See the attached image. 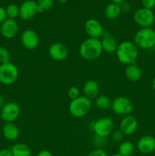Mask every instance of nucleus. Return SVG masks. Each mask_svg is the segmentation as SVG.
Wrapping results in <instances>:
<instances>
[{
	"label": "nucleus",
	"mask_w": 155,
	"mask_h": 156,
	"mask_svg": "<svg viewBox=\"0 0 155 156\" xmlns=\"http://www.w3.org/2000/svg\"><path fill=\"white\" fill-rule=\"evenodd\" d=\"M118 60L126 66L135 64L138 56V48L135 43L125 41L119 44L115 51Z\"/></svg>",
	"instance_id": "obj_1"
},
{
	"label": "nucleus",
	"mask_w": 155,
	"mask_h": 156,
	"mask_svg": "<svg viewBox=\"0 0 155 156\" xmlns=\"http://www.w3.org/2000/svg\"><path fill=\"white\" fill-rule=\"evenodd\" d=\"M101 41L98 38L88 37L81 43L79 47V53L84 59L95 60L103 53Z\"/></svg>",
	"instance_id": "obj_2"
},
{
	"label": "nucleus",
	"mask_w": 155,
	"mask_h": 156,
	"mask_svg": "<svg viewBox=\"0 0 155 156\" xmlns=\"http://www.w3.org/2000/svg\"><path fill=\"white\" fill-rule=\"evenodd\" d=\"M134 43L138 48L147 50L155 45V30L152 27L141 28L135 33Z\"/></svg>",
	"instance_id": "obj_3"
},
{
	"label": "nucleus",
	"mask_w": 155,
	"mask_h": 156,
	"mask_svg": "<svg viewBox=\"0 0 155 156\" xmlns=\"http://www.w3.org/2000/svg\"><path fill=\"white\" fill-rule=\"evenodd\" d=\"M91 108V101L84 96L71 100L68 106V111L71 116L76 118H81L89 113Z\"/></svg>",
	"instance_id": "obj_4"
},
{
	"label": "nucleus",
	"mask_w": 155,
	"mask_h": 156,
	"mask_svg": "<svg viewBox=\"0 0 155 156\" xmlns=\"http://www.w3.org/2000/svg\"><path fill=\"white\" fill-rule=\"evenodd\" d=\"M18 68L13 62L0 64V84L5 85H12L18 80Z\"/></svg>",
	"instance_id": "obj_5"
},
{
	"label": "nucleus",
	"mask_w": 155,
	"mask_h": 156,
	"mask_svg": "<svg viewBox=\"0 0 155 156\" xmlns=\"http://www.w3.org/2000/svg\"><path fill=\"white\" fill-rule=\"evenodd\" d=\"M92 129L95 136L106 139L113 133L114 123L109 117H102L94 122Z\"/></svg>",
	"instance_id": "obj_6"
},
{
	"label": "nucleus",
	"mask_w": 155,
	"mask_h": 156,
	"mask_svg": "<svg viewBox=\"0 0 155 156\" xmlns=\"http://www.w3.org/2000/svg\"><path fill=\"white\" fill-rule=\"evenodd\" d=\"M133 18L137 25L141 27V28L151 27L155 21V15L153 11L144 8H141L135 11Z\"/></svg>",
	"instance_id": "obj_7"
},
{
	"label": "nucleus",
	"mask_w": 155,
	"mask_h": 156,
	"mask_svg": "<svg viewBox=\"0 0 155 156\" xmlns=\"http://www.w3.org/2000/svg\"><path fill=\"white\" fill-rule=\"evenodd\" d=\"M111 108L118 115H129L133 111L134 105L132 101L126 97H116L111 103Z\"/></svg>",
	"instance_id": "obj_8"
},
{
	"label": "nucleus",
	"mask_w": 155,
	"mask_h": 156,
	"mask_svg": "<svg viewBox=\"0 0 155 156\" xmlns=\"http://www.w3.org/2000/svg\"><path fill=\"white\" fill-rule=\"evenodd\" d=\"M21 109L19 105L13 101L5 104L1 109L0 115L5 123H14L19 117Z\"/></svg>",
	"instance_id": "obj_9"
},
{
	"label": "nucleus",
	"mask_w": 155,
	"mask_h": 156,
	"mask_svg": "<svg viewBox=\"0 0 155 156\" xmlns=\"http://www.w3.org/2000/svg\"><path fill=\"white\" fill-rule=\"evenodd\" d=\"M38 13L36 2L33 0H25L19 6L20 18L25 21L33 19Z\"/></svg>",
	"instance_id": "obj_10"
},
{
	"label": "nucleus",
	"mask_w": 155,
	"mask_h": 156,
	"mask_svg": "<svg viewBox=\"0 0 155 156\" xmlns=\"http://www.w3.org/2000/svg\"><path fill=\"white\" fill-rule=\"evenodd\" d=\"M39 41L37 33L32 29H26L21 34V42L27 50H35L39 44Z\"/></svg>",
	"instance_id": "obj_11"
},
{
	"label": "nucleus",
	"mask_w": 155,
	"mask_h": 156,
	"mask_svg": "<svg viewBox=\"0 0 155 156\" xmlns=\"http://www.w3.org/2000/svg\"><path fill=\"white\" fill-rule=\"evenodd\" d=\"M19 26L15 19L7 18L5 21L1 24L0 33L2 36L5 39H12L18 33Z\"/></svg>",
	"instance_id": "obj_12"
},
{
	"label": "nucleus",
	"mask_w": 155,
	"mask_h": 156,
	"mask_svg": "<svg viewBox=\"0 0 155 156\" xmlns=\"http://www.w3.org/2000/svg\"><path fill=\"white\" fill-rule=\"evenodd\" d=\"M49 55L55 61H63L68 55V50L62 43H54L49 47Z\"/></svg>",
	"instance_id": "obj_13"
},
{
	"label": "nucleus",
	"mask_w": 155,
	"mask_h": 156,
	"mask_svg": "<svg viewBox=\"0 0 155 156\" xmlns=\"http://www.w3.org/2000/svg\"><path fill=\"white\" fill-rule=\"evenodd\" d=\"M84 30L89 37L100 38L103 36V28L101 23L95 18H90L85 22Z\"/></svg>",
	"instance_id": "obj_14"
},
{
	"label": "nucleus",
	"mask_w": 155,
	"mask_h": 156,
	"mask_svg": "<svg viewBox=\"0 0 155 156\" xmlns=\"http://www.w3.org/2000/svg\"><path fill=\"white\" fill-rule=\"evenodd\" d=\"M138 122L136 117L132 115L125 116L119 124V129L125 136H130L137 130Z\"/></svg>",
	"instance_id": "obj_15"
},
{
	"label": "nucleus",
	"mask_w": 155,
	"mask_h": 156,
	"mask_svg": "<svg viewBox=\"0 0 155 156\" xmlns=\"http://www.w3.org/2000/svg\"><path fill=\"white\" fill-rule=\"evenodd\" d=\"M137 149L141 153L147 155L155 150V137L150 135L141 136L137 142Z\"/></svg>",
	"instance_id": "obj_16"
},
{
	"label": "nucleus",
	"mask_w": 155,
	"mask_h": 156,
	"mask_svg": "<svg viewBox=\"0 0 155 156\" xmlns=\"http://www.w3.org/2000/svg\"><path fill=\"white\" fill-rule=\"evenodd\" d=\"M2 132L3 136L9 141H15L20 136L19 129L14 123H5Z\"/></svg>",
	"instance_id": "obj_17"
},
{
	"label": "nucleus",
	"mask_w": 155,
	"mask_h": 156,
	"mask_svg": "<svg viewBox=\"0 0 155 156\" xmlns=\"http://www.w3.org/2000/svg\"><path fill=\"white\" fill-rule=\"evenodd\" d=\"M84 94L90 100L95 99L98 96L100 91V87L96 81L91 79L87 81L83 86Z\"/></svg>",
	"instance_id": "obj_18"
},
{
	"label": "nucleus",
	"mask_w": 155,
	"mask_h": 156,
	"mask_svg": "<svg viewBox=\"0 0 155 156\" xmlns=\"http://www.w3.org/2000/svg\"><path fill=\"white\" fill-rule=\"evenodd\" d=\"M126 78L131 82H138L142 77V71L136 64H131L126 66L125 69Z\"/></svg>",
	"instance_id": "obj_19"
},
{
	"label": "nucleus",
	"mask_w": 155,
	"mask_h": 156,
	"mask_svg": "<svg viewBox=\"0 0 155 156\" xmlns=\"http://www.w3.org/2000/svg\"><path fill=\"white\" fill-rule=\"evenodd\" d=\"M102 48L103 51L106 53H112L116 51L119 44L116 40L114 39L110 35L103 34V39L101 41Z\"/></svg>",
	"instance_id": "obj_20"
},
{
	"label": "nucleus",
	"mask_w": 155,
	"mask_h": 156,
	"mask_svg": "<svg viewBox=\"0 0 155 156\" xmlns=\"http://www.w3.org/2000/svg\"><path fill=\"white\" fill-rule=\"evenodd\" d=\"M122 13L120 5L115 4V3H109L106 5L104 10V15L106 18L109 20L116 19L120 16Z\"/></svg>",
	"instance_id": "obj_21"
},
{
	"label": "nucleus",
	"mask_w": 155,
	"mask_h": 156,
	"mask_svg": "<svg viewBox=\"0 0 155 156\" xmlns=\"http://www.w3.org/2000/svg\"><path fill=\"white\" fill-rule=\"evenodd\" d=\"M12 156H31V149L24 143H16L11 148Z\"/></svg>",
	"instance_id": "obj_22"
},
{
	"label": "nucleus",
	"mask_w": 155,
	"mask_h": 156,
	"mask_svg": "<svg viewBox=\"0 0 155 156\" xmlns=\"http://www.w3.org/2000/svg\"><path fill=\"white\" fill-rule=\"evenodd\" d=\"M135 145L130 141H123L120 143L118 153L122 156H131L135 152Z\"/></svg>",
	"instance_id": "obj_23"
},
{
	"label": "nucleus",
	"mask_w": 155,
	"mask_h": 156,
	"mask_svg": "<svg viewBox=\"0 0 155 156\" xmlns=\"http://www.w3.org/2000/svg\"><path fill=\"white\" fill-rule=\"evenodd\" d=\"M111 103L112 101L106 95H100L96 98L95 105L97 108L100 110H107L108 108L111 107Z\"/></svg>",
	"instance_id": "obj_24"
},
{
	"label": "nucleus",
	"mask_w": 155,
	"mask_h": 156,
	"mask_svg": "<svg viewBox=\"0 0 155 156\" xmlns=\"http://www.w3.org/2000/svg\"><path fill=\"white\" fill-rule=\"evenodd\" d=\"M36 5H37L38 12L42 13L45 11L50 10L53 7L54 0H37Z\"/></svg>",
	"instance_id": "obj_25"
},
{
	"label": "nucleus",
	"mask_w": 155,
	"mask_h": 156,
	"mask_svg": "<svg viewBox=\"0 0 155 156\" xmlns=\"http://www.w3.org/2000/svg\"><path fill=\"white\" fill-rule=\"evenodd\" d=\"M6 15L8 18L15 19L18 16H19V6L15 4H10L5 8Z\"/></svg>",
	"instance_id": "obj_26"
},
{
	"label": "nucleus",
	"mask_w": 155,
	"mask_h": 156,
	"mask_svg": "<svg viewBox=\"0 0 155 156\" xmlns=\"http://www.w3.org/2000/svg\"><path fill=\"white\" fill-rule=\"evenodd\" d=\"M11 55L9 50L4 47H0V64L10 62Z\"/></svg>",
	"instance_id": "obj_27"
},
{
	"label": "nucleus",
	"mask_w": 155,
	"mask_h": 156,
	"mask_svg": "<svg viewBox=\"0 0 155 156\" xmlns=\"http://www.w3.org/2000/svg\"><path fill=\"white\" fill-rule=\"evenodd\" d=\"M68 96L71 101L74 100L80 96V91L76 86L71 87L68 91Z\"/></svg>",
	"instance_id": "obj_28"
},
{
	"label": "nucleus",
	"mask_w": 155,
	"mask_h": 156,
	"mask_svg": "<svg viewBox=\"0 0 155 156\" xmlns=\"http://www.w3.org/2000/svg\"><path fill=\"white\" fill-rule=\"evenodd\" d=\"M124 133L122 132L120 129L116 131H113V133H112V138L116 143H119V142L122 141V140L124 139Z\"/></svg>",
	"instance_id": "obj_29"
},
{
	"label": "nucleus",
	"mask_w": 155,
	"mask_h": 156,
	"mask_svg": "<svg viewBox=\"0 0 155 156\" xmlns=\"http://www.w3.org/2000/svg\"><path fill=\"white\" fill-rule=\"evenodd\" d=\"M88 156H108L106 151L103 150V149L97 148V149H94L91 151Z\"/></svg>",
	"instance_id": "obj_30"
},
{
	"label": "nucleus",
	"mask_w": 155,
	"mask_h": 156,
	"mask_svg": "<svg viewBox=\"0 0 155 156\" xmlns=\"http://www.w3.org/2000/svg\"><path fill=\"white\" fill-rule=\"evenodd\" d=\"M143 8L152 10L155 7V0H141Z\"/></svg>",
	"instance_id": "obj_31"
},
{
	"label": "nucleus",
	"mask_w": 155,
	"mask_h": 156,
	"mask_svg": "<svg viewBox=\"0 0 155 156\" xmlns=\"http://www.w3.org/2000/svg\"><path fill=\"white\" fill-rule=\"evenodd\" d=\"M8 18L7 15H6L5 9L2 6H0V24L4 22Z\"/></svg>",
	"instance_id": "obj_32"
},
{
	"label": "nucleus",
	"mask_w": 155,
	"mask_h": 156,
	"mask_svg": "<svg viewBox=\"0 0 155 156\" xmlns=\"http://www.w3.org/2000/svg\"><path fill=\"white\" fill-rule=\"evenodd\" d=\"M120 8H121L122 12H129L131 10V5L130 3L128 2L125 1L120 5Z\"/></svg>",
	"instance_id": "obj_33"
},
{
	"label": "nucleus",
	"mask_w": 155,
	"mask_h": 156,
	"mask_svg": "<svg viewBox=\"0 0 155 156\" xmlns=\"http://www.w3.org/2000/svg\"><path fill=\"white\" fill-rule=\"evenodd\" d=\"M94 144L97 145V146H103L105 143V138H102V137L96 136L94 138Z\"/></svg>",
	"instance_id": "obj_34"
},
{
	"label": "nucleus",
	"mask_w": 155,
	"mask_h": 156,
	"mask_svg": "<svg viewBox=\"0 0 155 156\" xmlns=\"http://www.w3.org/2000/svg\"><path fill=\"white\" fill-rule=\"evenodd\" d=\"M36 156H53V154L51 153V152H50L49 150L46 149H43V150H41L36 154Z\"/></svg>",
	"instance_id": "obj_35"
},
{
	"label": "nucleus",
	"mask_w": 155,
	"mask_h": 156,
	"mask_svg": "<svg viewBox=\"0 0 155 156\" xmlns=\"http://www.w3.org/2000/svg\"><path fill=\"white\" fill-rule=\"evenodd\" d=\"M0 156H12L10 149H3L0 150Z\"/></svg>",
	"instance_id": "obj_36"
},
{
	"label": "nucleus",
	"mask_w": 155,
	"mask_h": 156,
	"mask_svg": "<svg viewBox=\"0 0 155 156\" xmlns=\"http://www.w3.org/2000/svg\"><path fill=\"white\" fill-rule=\"evenodd\" d=\"M5 104V102L4 98H3V96L0 94V110L2 108V107L4 106Z\"/></svg>",
	"instance_id": "obj_37"
},
{
	"label": "nucleus",
	"mask_w": 155,
	"mask_h": 156,
	"mask_svg": "<svg viewBox=\"0 0 155 156\" xmlns=\"http://www.w3.org/2000/svg\"><path fill=\"white\" fill-rule=\"evenodd\" d=\"M126 0H111L112 3H115V4H118V5H121L123 2H125Z\"/></svg>",
	"instance_id": "obj_38"
},
{
	"label": "nucleus",
	"mask_w": 155,
	"mask_h": 156,
	"mask_svg": "<svg viewBox=\"0 0 155 156\" xmlns=\"http://www.w3.org/2000/svg\"><path fill=\"white\" fill-rule=\"evenodd\" d=\"M152 87H153V89L155 91V77L152 80Z\"/></svg>",
	"instance_id": "obj_39"
},
{
	"label": "nucleus",
	"mask_w": 155,
	"mask_h": 156,
	"mask_svg": "<svg viewBox=\"0 0 155 156\" xmlns=\"http://www.w3.org/2000/svg\"><path fill=\"white\" fill-rule=\"evenodd\" d=\"M57 1L59 2H60V3H62V4H63V3L67 2H68V0H57Z\"/></svg>",
	"instance_id": "obj_40"
},
{
	"label": "nucleus",
	"mask_w": 155,
	"mask_h": 156,
	"mask_svg": "<svg viewBox=\"0 0 155 156\" xmlns=\"http://www.w3.org/2000/svg\"><path fill=\"white\" fill-rule=\"evenodd\" d=\"M110 156H122V155H119V153H115V154H113V155H111Z\"/></svg>",
	"instance_id": "obj_41"
},
{
	"label": "nucleus",
	"mask_w": 155,
	"mask_h": 156,
	"mask_svg": "<svg viewBox=\"0 0 155 156\" xmlns=\"http://www.w3.org/2000/svg\"><path fill=\"white\" fill-rule=\"evenodd\" d=\"M153 52H154V53H155V45L153 46Z\"/></svg>",
	"instance_id": "obj_42"
}]
</instances>
